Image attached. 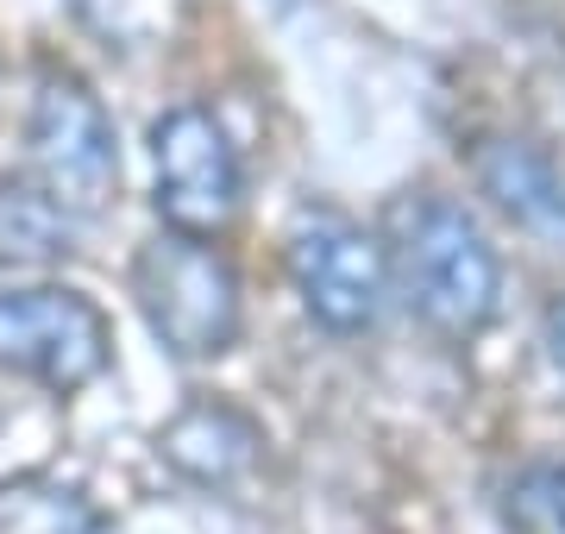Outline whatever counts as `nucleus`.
<instances>
[{
  "instance_id": "12",
  "label": "nucleus",
  "mask_w": 565,
  "mask_h": 534,
  "mask_svg": "<svg viewBox=\"0 0 565 534\" xmlns=\"http://www.w3.org/2000/svg\"><path fill=\"white\" fill-rule=\"evenodd\" d=\"M546 346H553V359L565 365V302L553 314H546Z\"/></svg>"
},
{
  "instance_id": "7",
  "label": "nucleus",
  "mask_w": 565,
  "mask_h": 534,
  "mask_svg": "<svg viewBox=\"0 0 565 534\" xmlns=\"http://www.w3.org/2000/svg\"><path fill=\"white\" fill-rule=\"evenodd\" d=\"M258 447H264L258 421L245 409H233V403H221V396L189 403L182 415H170L158 428V452L189 478V484H207V491L239 484V478L258 466Z\"/></svg>"
},
{
  "instance_id": "3",
  "label": "nucleus",
  "mask_w": 565,
  "mask_h": 534,
  "mask_svg": "<svg viewBox=\"0 0 565 534\" xmlns=\"http://www.w3.org/2000/svg\"><path fill=\"white\" fill-rule=\"evenodd\" d=\"M32 170L39 189L63 214H102L120 195V145H114V120L95 102V88L70 76V70H44L39 95H32Z\"/></svg>"
},
{
  "instance_id": "2",
  "label": "nucleus",
  "mask_w": 565,
  "mask_h": 534,
  "mask_svg": "<svg viewBox=\"0 0 565 534\" xmlns=\"http://www.w3.org/2000/svg\"><path fill=\"white\" fill-rule=\"evenodd\" d=\"M132 296L170 359L195 365V359H221L239 346V270L214 239L163 226L132 258Z\"/></svg>"
},
{
  "instance_id": "6",
  "label": "nucleus",
  "mask_w": 565,
  "mask_h": 534,
  "mask_svg": "<svg viewBox=\"0 0 565 534\" xmlns=\"http://www.w3.org/2000/svg\"><path fill=\"white\" fill-rule=\"evenodd\" d=\"M151 164H158V214L170 233L214 239L239 221L245 202V170L239 151L226 139V126L207 107H170L151 126Z\"/></svg>"
},
{
  "instance_id": "5",
  "label": "nucleus",
  "mask_w": 565,
  "mask_h": 534,
  "mask_svg": "<svg viewBox=\"0 0 565 534\" xmlns=\"http://www.w3.org/2000/svg\"><path fill=\"white\" fill-rule=\"evenodd\" d=\"M289 277L302 309L327 333H364L377 328L390 302V252L377 233H364L352 214L333 207H302L289 233Z\"/></svg>"
},
{
  "instance_id": "9",
  "label": "nucleus",
  "mask_w": 565,
  "mask_h": 534,
  "mask_svg": "<svg viewBox=\"0 0 565 534\" xmlns=\"http://www.w3.org/2000/svg\"><path fill=\"white\" fill-rule=\"evenodd\" d=\"M70 252V214L39 183L0 177V265H51Z\"/></svg>"
},
{
  "instance_id": "11",
  "label": "nucleus",
  "mask_w": 565,
  "mask_h": 534,
  "mask_svg": "<svg viewBox=\"0 0 565 534\" xmlns=\"http://www.w3.org/2000/svg\"><path fill=\"white\" fill-rule=\"evenodd\" d=\"M522 496L541 510L546 534H565V466H541V472L522 484Z\"/></svg>"
},
{
  "instance_id": "4",
  "label": "nucleus",
  "mask_w": 565,
  "mask_h": 534,
  "mask_svg": "<svg viewBox=\"0 0 565 534\" xmlns=\"http://www.w3.org/2000/svg\"><path fill=\"white\" fill-rule=\"evenodd\" d=\"M114 359V328L82 289H7L0 296V371H13L39 391H82Z\"/></svg>"
},
{
  "instance_id": "8",
  "label": "nucleus",
  "mask_w": 565,
  "mask_h": 534,
  "mask_svg": "<svg viewBox=\"0 0 565 534\" xmlns=\"http://www.w3.org/2000/svg\"><path fill=\"white\" fill-rule=\"evenodd\" d=\"M478 183L515 226L541 239H565V177L546 151L522 139H490L478 151Z\"/></svg>"
},
{
  "instance_id": "10",
  "label": "nucleus",
  "mask_w": 565,
  "mask_h": 534,
  "mask_svg": "<svg viewBox=\"0 0 565 534\" xmlns=\"http://www.w3.org/2000/svg\"><path fill=\"white\" fill-rule=\"evenodd\" d=\"M0 534H107V522L70 484L20 478V484H0Z\"/></svg>"
},
{
  "instance_id": "1",
  "label": "nucleus",
  "mask_w": 565,
  "mask_h": 534,
  "mask_svg": "<svg viewBox=\"0 0 565 534\" xmlns=\"http://www.w3.org/2000/svg\"><path fill=\"white\" fill-rule=\"evenodd\" d=\"M390 277L440 340H478L503 309V258L446 195H403L390 207Z\"/></svg>"
}]
</instances>
